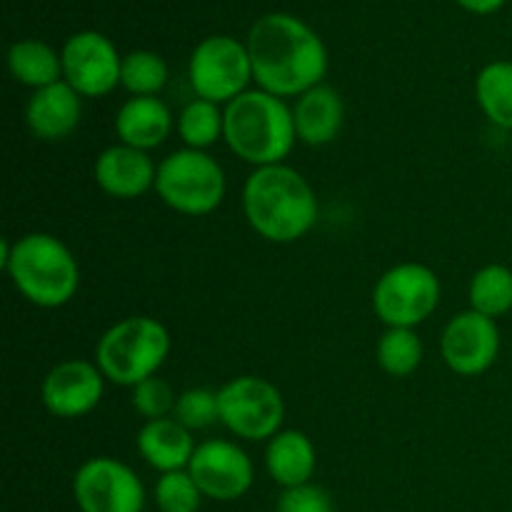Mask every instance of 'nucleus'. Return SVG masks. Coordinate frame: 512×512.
I'll use <instances>...</instances> for the list:
<instances>
[{"instance_id": "f257e3e1", "label": "nucleus", "mask_w": 512, "mask_h": 512, "mask_svg": "<svg viewBox=\"0 0 512 512\" xmlns=\"http://www.w3.org/2000/svg\"><path fill=\"white\" fill-rule=\"evenodd\" d=\"M253 80L278 98H300L323 83L328 48L310 25L288 13H268L248 33Z\"/></svg>"}, {"instance_id": "f03ea898", "label": "nucleus", "mask_w": 512, "mask_h": 512, "mask_svg": "<svg viewBox=\"0 0 512 512\" xmlns=\"http://www.w3.org/2000/svg\"><path fill=\"white\" fill-rule=\"evenodd\" d=\"M243 213L260 238L290 245L315 228L320 203L308 178L288 163H280L253 168L243 185Z\"/></svg>"}, {"instance_id": "7ed1b4c3", "label": "nucleus", "mask_w": 512, "mask_h": 512, "mask_svg": "<svg viewBox=\"0 0 512 512\" xmlns=\"http://www.w3.org/2000/svg\"><path fill=\"white\" fill-rule=\"evenodd\" d=\"M0 263L13 288L35 308H63L80 288L78 260L50 233H25L13 243L3 240Z\"/></svg>"}, {"instance_id": "20e7f679", "label": "nucleus", "mask_w": 512, "mask_h": 512, "mask_svg": "<svg viewBox=\"0 0 512 512\" xmlns=\"http://www.w3.org/2000/svg\"><path fill=\"white\" fill-rule=\"evenodd\" d=\"M223 140L230 153L253 168L285 163L298 143L293 105L268 90H245L225 105Z\"/></svg>"}, {"instance_id": "39448f33", "label": "nucleus", "mask_w": 512, "mask_h": 512, "mask_svg": "<svg viewBox=\"0 0 512 512\" xmlns=\"http://www.w3.org/2000/svg\"><path fill=\"white\" fill-rule=\"evenodd\" d=\"M170 348L173 340L158 318L130 315L100 335L95 345V365L108 383L133 390L160 373Z\"/></svg>"}, {"instance_id": "423d86ee", "label": "nucleus", "mask_w": 512, "mask_h": 512, "mask_svg": "<svg viewBox=\"0 0 512 512\" xmlns=\"http://www.w3.org/2000/svg\"><path fill=\"white\" fill-rule=\"evenodd\" d=\"M155 193L175 213L203 218L223 205L228 178L208 150L180 148L158 163Z\"/></svg>"}, {"instance_id": "0eeeda50", "label": "nucleus", "mask_w": 512, "mask_h": 512, "mask_svg": "<svg viewBox=\"0 0 512 512\" xmlns=\"http://www.w3.org/2000/svg\"><path fill=\"white\" fill-rule=\"evenodd\" d=\"M443 298V285L430 265L405 260L385 270L373 285V313L385 328L415 330L433 318Z\"/></svg>"}, {"instance_id": "6e6552de", "label": "nucleus", "mask_w": 512, "mask_h": 512, "mask_svg": "<svg viewBox=\"0 0 512 512\" xmlns=\"http://www.w3.org/2000/svg\"><path fill=\"white\" fill-rule=\"evenodd\" d=\"M220 425L245 443H268L283 430L285 398L260 375H238L218 390Z\"/></svg>"}, {"instance_id": "1a4fd4ad", "label": "nucleus", "mask_w": 512, "mask_h": 512, "mask_svg": "<svg viewBox=\"0 0 512 512\" xmlns=\"http://www.w3.org/2000/svg\"><path fill=\"white\" fill-rule=\"evenodd\" d=\"M188 78L195 98L228 105L230 100L250 90L253 63L248 45L230 35H210L200 40L190 55Z\"/></svg>"}, {"instance_id": "9d476101", "label": "nucleus", "mask_w": 512, "mask_h": 512, "mask_svg": "<svg viewBox=\"0 0 512 512\" xmlns=\"http://www.w3.org/2000/svg\"><path fill=\"white\" fill-rule=\"evenodd\" d=\"M73 498L80 512H143L145 485L130 465L98 455L75 470Z\"/></svg>"}, {"instance_id": "9b49d317", "label": "nucleus", "mask_w": 512, "mask_h": 512, "mask_svg": "<svg viewBox=\"0 0 512 512\" xmlns=\"http://www.w3.org/2000/svg\"><path fill=\"white\" fill-rule=\"evenodd\" d=\"M188 473L198 483L200 493L215 503H235L245 498L255 483V465L238 443L210 438L198 443Z\"/></svg>"}, {"instance_id": "f8f14e48", "label": "nucleus", "mask_w": 512, "mask_h": 512, "mask_svg": "<svg viewBox=\"0 0 512 512\" xmlns=\"http://www.w3.org/2000/svg\"><path fill=\"white\" fill-rule=\"evenodd\" d=\"M63 80L83 98H103L120 85V58L113 40L95 30H83L65 40L63 50Z\"/></svg>"}, {"instance_id": "ddd939ff", "label": "nucleus", "mask_w": 512, "mask_h": 512, "mask_svg": "<svg viewBox=\"0 0 512 512\" xmlns=\"http://www.w3.org/2000/svg\"><path fill=\"white\" fill-rule=\"evenodd\" d=\"M503 338L498 320L485 318L475 310L453 315L440 335V355L445 365L460 378H478L488 373L500 358Z\"/></svg>"}, {"instance_id": "4468645a", "label": "nucleus", "mask_w": 512, "mask_h": 512, "mask_svg": "<svg viewBox=\"0 0 512 512\" xmlns=\"http://www.w3.org/2000/svg\"><path fill=\"white\" fill-rule=\"evenodd\" d=\"M105 375L95 360H60L40 385V400L50 415L60 420H78L93 413L105 395Z\"/></svg>"}, {"instance_id": "2eb2a0df", "label": "nucleus", "mask_w": 512, "mask_h": 512, "mask_svg": "<svg viewBox=\"0 0 512 512\" xmlns=\"http://www.w3.org/2000/svg\"><path fill=\"white\" fill-rule=\"evenodd\" d=\"M93 178L110 198L135 200L148 190H155L158 163L145 150L115 143L95 158Z\"/></svg>"}, {"instance_id": "dca6fc26", "label": "nucleus", "mask_w": 512, "mask_h": 512, "mask_svg": "<svg viewBox=\"0 0 512 512\" xmlns=\"http://www.w3.org/2000/svg\"><path fill=\"white\" fill-rule=\"evenodd\" d=\"M83 120V95L75 93L65 80L33 90L25 105V125L45 143L70 138Z\"/></svg>"}, {"instance_id": "f3484780", "label": "nucleus", "mask_w": 512, "mask_h": 512, "mask_svg": "<svg viewBox=\"0 0 512 512\" xmlns=\"http://www.w3.org/2000/svg\"><path fill=\"white\" fill-rule=\"evenodd\" d=\"M293 123L298 143L323 148L340 135L345 125V103L330 85L320 83L305 90L293 103Z\"/></svg>"}, {"instance_id": "a211bd4d", "label": "nucleus", "mask_w": 512, "mask_h": 512, "mask_svg": "<svg viewBox=\"0 0 512 512\" xmlns=\"http://www.w3.org/2000/svg\"><path fill=\"white\" fill-rule=\"evenodd\" d=\"M175 118L163 98H128L115 113L118 143L150 153L160 148L173 133Z\"/></svg>"}, {"instance_id": "6ab92c4d", "label": "nucleus", "mask_w": 512, "mask_h": 512, "mask_svg": "<svg viewBox=\"0 0 512 512\" xmlns=\"http://www.w3.org/2000/svg\"><path fill=\"white\" fill-rule=\"evenodd\" d=\"M265 470L283 490L308 485L318 470V450L303 430L283 428L265 443Z\"/></svg>"}, {"instance_id": "aec40b11", "label": "nucleus", "mask_w": 512, "mask_h": 512, "mask_svg": "<svg viewBox=\"0 0 512 512\" xmlns=\"http://www.w3.org/2000/svg\"><path fill=\"white\" fill-rule=\"evenodd\" d=\"M135 448L150 468L163 475L188 470L198 443L193 433L175 418H160L143 423L135 438Z\"/></svg>"}, {"instance_id": "412c9836", "label": "nucleus", "mask_w": 512, "mask_h": 512, "mask_svg": "<svg viewBox=\"0 0 512 512\" xmlns=\"http://www.w3.org/2000/svg\"><path fill=\"white\" fill-rule=\"evenodd\" d=\"M10 75L25 88H48L63 80V58L43 40H18L8 50Z\"/></svg>"}, {"instance_id": "4be33fe9", "label": "nucleus", "mask_w": 512, "mask_h": 512, "mask_svg": "<svg viewBox=\"0 0 512 512\" xmlns=\"http://www.w3.org/2000/svg\"><path fill=\"white\" fill-rule=\"evenodd\" d=\"M475 100L485 118L500 130H512V63L493 60L475 78Z\"/></svg>"}, {"instance_id": "5701e85b", "label": "nucleus", "mask_w": 512, "mask_h": 512, "mask_svg": "<svg viewBox=\"0 0 512 512\" xmlns=\"http://www.w3.org/2000/svg\"><path fill=\"white\" fill-rule=\"evenodd\" d=\"M470 310L485 318H503L512 310V270L508 265L488 263L470 278Z\"/></svg>"}, {"instance_id": "b1692460", "label": "nucleus", "mask_w": 512, "mask_h": 512, "mask_svg": "<svg viewBox=\"0 0 512 512\" xmlns=\"http://www.w3.org/2000/svg\"><path fill=\"white\" fill-rule=\"evenodd\" d=\"M180 140L185 148L208 150L218 140H223L225 133V105L213 103V100L193 98L175 120Z\"/></svg>"}, {"instance_id": "393cba45", "label": "nucleus", "mask_w": 512, "mask_h": 512, "mask_svg": "<svg viewBox=\"0 0 512 512\" xmlns=\"http://www.w3.org/2000/svg\"><path fill=\"white\" fill-rule=\"evenodd\" d=\"M375 360L390 378H410L423 365V340L410 328H385L375 348Z\"/></svg>"}, {"instance_id": "a878e982", "label": "nucleus", "mask_w": 512, "mask_h": 512, "mask_svg": "<svg viewBox=\"0 0 512 512\" xmlns=\"http://www.w3.org/2000/svg\"><path fill=\"white\" fill-rule=\"evenodd\" d=\"M168 63L153 50H133L123 55L120 68V85L130 93V98H153L163 93L168 85Z\"/></svg>"}, {"instance_id": "bb28decb", "label": "nucleus", "mask_w": 512, "mask_h": 512, "mask_svg": "<svg viewBox=\"0 0 512 512\" xmlns=\"http://www.w3.org/2000/svg\"><path fill=\"white\" fill-rule=\"evenodd\" d=\"M203 498L188 470L163 473L153 488V500L160 512H200Z\"/></svg>"}, {"instance_id": "cd10ccee", "label": "nucleus", "mask_w": 512, "mask_h": 512, "mask_svg": "<svg viewBox=\"0 0 512 512\" xmlns=\"http://www.w3.org/2000/svg\"><path fill=\"white\" fill-rule=\"evenodd\" d=\"M173 418L180 425L195 433V430H208L220 423L218 390L210 388H188L178 395Z\"/></svg>"}, {"instance_id": "c85d7f7f", "label": "nucleus", "mask_w": 512, "mask_h": 512, "mask_svg": "<svg viewBox=\"0 0 512 512\" xmlns=\"http://www.w3.org/2000/svg\"><path fill=\"white\" fill-rule=\"evenodd\" d=\"M175 403H178V393H175L173 385H170L168 380L160 378V375L143 380V383L135 385L133 393H130V405H133V410L145 420V423H148V420L173 418Z\"/></svg>"}, {"instance_id": "c756f323", "label": "nucleus", "mask_w": 512, "mask_h": 512, "mask_svg": "<svg viewBox=\"0 0 512 512\" xmlns=\"http://www.w3.org/2000/svg\"><path fill=\"white\" fill-rule=\"evenodd\" d=\"M275 512H335V503L328 490L308 483L300 488L283 490L275 503Z\"/></svg>"}, {"instance_id": "7c9ffc66", "label": "nucleus", "mask_w": 512, "mask_h": 512, "mask_svg": "<svg viewBox=\"0 0 512 512\" xmlns=\"http://www.w3.org/2000/svg\"><path fill=\"white\" fill-rule=\"evenodd\" d=\"M460 8H465L468 13L475 15H490V13H498L508 0H455Z\"/></svg>"}]
</instances>
